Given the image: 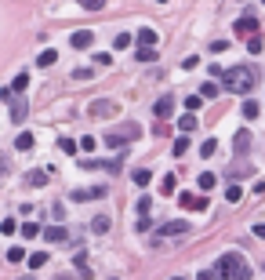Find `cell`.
Masks as SVG:
<instances>
[{"label": "cell", "instance_id": "1", "mask_svg": "<svg viewBox=\"0 0 265 280\" xmlns=\"http://www.w3.org/2000/svg\"><path fill=\"white\" fill-rule=\"evenodd\" d=\"M254 84H258V73L251 66H232L222 73V87L232 95H247V91H254Z\"/></svg>", "mask_w": 265, "mask_h": 280}, {"label": "cell", "instance_id": "2", "mask_svg": "<svg viewBox=\"0 0 265 280\" xmlns=\"http://www.w3.org/2000/svg\"><path fill=\"white\" fill-rule=\"evenodd\" d=\"M214 273L222 276V280H251V269H247V262H243L240 251H225V255H218Z\"/></svg>", "mask_w": 265, "mask_h": 280}, {"label": "cell", "instance_id": "3", "mask_svg": "<svg viewBox=\"0 0 265 280\" xmlns=\"http://www.w3.org/2000/svg\"><path fill=\"white\" fill-rule=\"evenodd\" d=\"M135 138H142V128H138L135 120H127V124H120V128H109V131L102 135V142L113 146V149H120V146H131Z\"/></svg>", "mask_w": 265, "mask_h": 280}, {"label": "cell", "instance_id": "4", "mask_svg": "<svg viewBox=\"0 0 265 280\" xmlns=\"http://www.w3.org/2000/svg\"><path fill=\"white\" fill-rule=\"evenodd\" d=\"M120 113V102L116 99H95L87 106V117L91 120H105V117H116Z\"/></svg>", "mask_w": 265, "mask_h": 280}, {"label": "cell", "instance_id": "5", "mask_svg": "<svg viewBox=\"0 0 265 280\" xmlns=\"http://www.w3.org/2000/svg\"><path fill=\"white\" fill-rule=\"evenodd\" d=\"M182 233H189V222H185V219H171V222H164L157 229V237L164 240V237H182Z\"/></svg>", "mask_w": 265, "mask_h": 280}, {"label": "cell", "instance_id": "6", "mask_svg": "<svg viewBox=\"0 0 265 280\" xmlns=\"http://www.w3.org/2000/svg\"><path fill=\"white\" fill-rule=\"evenodd\" d=\"M258 29H261V19H258V15H243V19L236 22V37H254Z\"/></svg>", "mask_w": 265, "mask_h": 280}, {"label": "cell", "instance_id": "7", "mask_svg": "<svg viewBox=\"0 0 265 280\" xmlns=\"http://www.w3.org/2000/svg\"><path fill=\"white\" fill-rule=\"evenodd\" d=\"M225 175H229V182H236V178H247V175H254V164H251V160H232Z\"/></svg>", "mask_w": 265, "mask_h": 280}, {"label": "cell", "instance_id": "8", "mask_svg": "<svg viewBox=\"0 0 265 280\" xmlns=\"http://www.w3.org/2000/svg\"><path fill=\"white\" fill-rule=\"evenodd\" d=\"M247 149H251V131H247V128H240L236 135H232V153H236V157H243Z\"/></svg>", "mask_w": 265, "mask_h": 280}, {"label": "cell", "instance_id": "9", "mask_svg": "<svg viewBox=\"0 0 265 280\" xmlns=\"http://www.w3.org/2000/svg\"><path fill=\"white\" fill-rule=\"evenodd\" d=\"M40 237L48 240V244H66L69 233H66V226H48V229H40Z\"/></svg>", "mask_w": 265, "mask_h": 280}, {"label": "cell", "instance_id": "10", "mask_svg": "<svg viewBox=\"0 0 265 280\" xmlns=\"http://www.w3.org/2000/svg\"><path fill=\"white\" fill-rule=\"evenodd\" d=\"M98 197H105V185H95V190H73L69 193V200H76V204H80V200H98Z\"/></svg>", "mask_w": 265, "mask_h": 280}, {"label": "cell", "instance_id": "11", "mask_svg": "<svg viewBox=\"0 0 265 280\" xmlns=\"http://www.w3.org/2000/svg\"><path fill=\"white\" fill-rule=\"evenodd\" d=\"M91 40H95V33H91V29H76L69 44H73L76 51H84V48H91Z\"/></svg>", "mask_w": 265, "mask_h": 280}, {"label": "cell", "instance_id": "12", "mask_svg": "<svg viewBox=\"0 0 265 280\" xmlns=\"http://www.w3.org/2000/svg\"><path fill=\"white\" fill-rule=\"evenodd\" d=\"M26 113H29V99H15V102H11V120H15V124H22Z\"/></svg>", "mask_w": 265, "mask_h": 280}, {"label": "cell", "instance_id": "13", "mask_svg": "<svg viewBox=\"0 0 265 280\" xmlns=\"http://www.w3.org/2000/svg\"><path fill=\"white\" fill-rule=\"evenodd\" d=\"M153 113H157L160 120H167L171 113H175V99H160L157 106H153Z\"/></svg>", "mask_w": 265, "mask_h": 280}, {"label": "cell", "instance_id": "14", "mask_svg": "<svg viewBox=\"0 0 265 280\" xmlns=\"http://www.w3.org/2000/svg\"><path fill=\"white\" fill-rule=\"evenodd\" d=\"M55 62H58V51H55V48H44V51L37 55V66H40V69H48V66H55Z\"/></svg>", "mask_w": 265, "mask_h": 280}, {"label": "cell", "instance_id": "15", "mask_svg": "<svg viewBox=\"0 0 265 280\" xmlns=\"http://www.w3.org/2000/svg\"><path fill=\"white\" fill-rule=\"evenodd\" d=\"M91 229L95 233H109L113 229V219H109V215H95V219H91Z\"/></svg>", "mask_w": 265, "mask_h": 280}, {"label": "cell", "instance_id": "16", "mask_svg": "<svg viewBox=\"0 0 265 280\" xmlns=\"http://www.w3.org/2000/svg\"><path fill=\"white\" fill-rule=\"evenodd\" d=\"M196 128V113H189V110H185L182 117H178V131H185V135H189Z\"/></svg>", "mask_w": 265, "mask_h": 280}, {"label": "cell", "instance_id": "17", "mask_svg": "<svg viewBox=\"0 0 265 280\" xmlns=\"http://www.w3.org/2000/svg\"><path fill=\"white\" fill-rule=\"evenodd\" d=\"M131 178H135V185H149V182H153V171H149V167H135Z\"/></svg>", "mask_w": 265, "mask_h": 280}, {"label": "cell", "instance_id": "18", "mask_svg": "<svg viewBox=\"0 0 265 280\" xmlns=\"http://www.w3.org/2000/svg\"><path fill=\"white\" fill-rule=\"evenodd\" d=\"M48 266V251H33L29 255V269H44Z\"/></svg>", "mask_w": 265, "mask_h": 280}, {"label": "cell", "instance_id": "19", "mask_svg": "<svg viewBox=\"0 0 265 280\" xmlns=\"http://www.w3.org/2000/svg\"><path fill=\"white\" fill-rule=\"evenodd\" d=\"M26 87H29V73H19V76L11 80V91H15V95H22Z\"/></svg>", "mask_w": 265, "mask_h": 280}, {"label": "cell", "instance_id": "20", "mask_svg": "<svg viewBox=\"0 0 265 280\" xmlns=\"http://www.w3.org/2000/svg\"><path fill=\"white\" fill-rule=\"evenodd\" d=\"M135 55H138V62H157V48H149V44H142Z\"/></svg>", "mask_w": 265, "mask_h": 280}, {"label": "cell", "instance_id": "21", "mask_svg": "<svg viewBox=\"0 0 265 280\" xmlns=\"http://www.w3.org/2000/svg\"><path fill=\"white\" fill-rule=\"evenodd\" d=\"M138 40H142V44H149V48H157V40H160V37H157V29H146V26H142Z\"/></svg>", "mask_w": 265, "mask_h": 280}, {"label": "cell", "instance_id": "22", "mask_svg": "<svg viewBox=\"0 0 265 280\" xmlns=\"http://www.w3.org/2000/svg\"><path fill=\"white\" fill-rule=\"evenodd\" d=\"M15 149H22V153H26V149H33V135H29V131H22L19 138H15Z\"/></svg>", "mask_w": 265, "mask_h": 280}, {"label": "cell", "instance_id": "23", "mask_svg": "<svg viewBox=\"0 0 265 280\" xmlns=\"http://www.w3.org/2000/svg\"><path fill=\"white\" fill-rule=\"evenodd\" d=\"M225 200H229V204H240V200H243V190H240L236 182H232L229 190H225Z\"/></svg>", "mask_w": 265, "mask_h": 280}, {"label": "cell", "instance_id": "24", "mask_svg": "<svg viewBox=\"0 0 265 280\" xmlns=\"http://www.w3.org/2000/svg\"><path fill=\"white\" fill-rule=\"evenodd\" d=\"M214 182H218V178L211 175V171H204V175L196 178V185H200V190H204V193H207V190H214Z\"/></svg>", "mask_w": 265, "mask_h": 280}, {"label": "cell", "instance_id": "25", "mask_svg": "<svg viewBox=\"0 0 265 280\" xmlns=\"http://www.w3.org/2000/svg\"><path fill=\"white\" fill-rule=\"evenodd\" d=\"M175 185H178V178H175V175H164V182H160V193H164V197H171V193H175Z\"/></svg>", "mask_w": 265, "mask_h": 280}, {"label": "cell", "instance_id": "26", "mask_svg": "<svg viewBox=\"0 0 265 280\" xmlns=\"http://www.w3.org/2000/svg\"><path fill=\"white\" fill-rule=\"evenodd\" d=\"M26 182H29V185H44V182H48V171H29Z\"/></svg>", "mask_w": 265, "mask_h": 280}, {"label": "cell", "instance_id": "27", "mask_svg": "<svg viewBox=\"0 0 265 280\" xmlns=\"http://www.w3.org/2000/svg\"><path fill=\"white\" fill-rule=\"evenodd\" d=\"M182 153H189V138H185V131L175 138V157H182Z\"/></svg>", "mask_w": 265, "mask_h": 280}, {"label": "cell", "instance_id": "28", "mask_svg": "<svg viewBox=\"0 0 265 280\" xmlns=\"http://www.w3.org/2000/svg\"><path fill=\"white\" fill-rule=\"evenodd\" d=\"M58 146H62V153H69V157L80 149V142H73V138H58Z\"/></svg>", "mask_w": 265, "mask_h": 280}, {"label": "cell", "instance_id": "29", "mask_svg": "<svg viewBox=\"0 0 265 280\" xmlns=\"http://www.w3.org/2000/svg\"><path fill=\"white\" fill-rule=\"evenodd\" d=\"M200 106H204V95H189V99H185V110H189V113H196Z\"/></svg>", "mask_w": 265, "mask_h": 280}, {"label": "cell", "instance_id": "30", "mask_svg": "<svg viewBox=\"0 0 265 280\" xmlns=\"http://www.w3.org/2000/svg\"><path fill=\"white\" fill-rule=\"evenodd\" d=\"M243 117H247V120H254V117H258V102H254V99H247V102H243Z\"/></svg>", "mask_w": 265, "mask_h": 280}, {"label": "cell", "instance_id": "31", "mask_svg": "<svg viewBox=\"0 0 265 280\" xmlns=\"http://www.w3.org/2000/svg\"><path fill=\"white\" fill-rule=\"evenodd\" d=\"M22 258H26V247H19V244L8 247V262H22Z\"/></svg>", "mask_w": 265, "mask_h": 280}, {"label": "cell", "instance_id": "32", "mask_svg": "<svg viewBox=\"0 0 265 280\" xmlns=\"http://www.w3.org/2000/svg\"><path fill=\"white\" fill-rule=\"evenodd\" d=\"M131 40H135L131 33H120V37L113 40V48H116V51H123V48H131Z\"/></svg>", "mask_w": 265, "mask_h": 280}, {"label": "cell", "instance_id": "33", "mask_svg": "<svg viewBox=\"0 0 265 280\" xmlns=\"http://www.w3.org/2000/svg\"><path fill=\"white\" fill-rule=\"evenodd\" d=\"M247 51H251V55H258V51H261V33L247 37Z\"/></svg>", "mask_w": 265, "mask_h": 280}, {"label": "cell", "instance_id": "34", "mask_svg": "<svg viewBox=\"0 0 265 280\" xmlns=\"http://www.w3.org/2000/svg\"><path fill=\"white\" fill-rule=\"evenodd\" d=\"M80 8H84V11H102L105 0H80Z\"/></svg>", "mask_w": 265, "mask_h": 280}, {"label": "cell", "instance_id": "35", "mask_svg": "<svg viewBox=\"0 0 265 280\" xmlns=\"http://www.w3.org/2000/svg\"><path fill=\"white\" fill-rule=\"evenodd\" d=\"M37 233H40V226H37V222H26V226H22V237H26V240H33Z\"/></svg>", "mask_w": 265, "mask_h": 280}, {"label": "cell", "instance_id": "36", "mask_svg": "<svg viewBox=\"0 0 265 280\" xmlns=\"http://www.w3.org/2000/svg\"><path fill=\"white\" fill-rule=\"evenodd\" d=\"M214 149H218V138H204V146H200V153H204V157H211Z\"/></svg>", "mask_w": 265, "mask_h": 280}, {"label": "cell", "instance_id": "37", "mask_svg": "<svg viewBox=\"0 0 265 280\" xmlns=\"http://www.w3.org/2000/svg\"><path fill=\"white\" fill-rule=\"evenodd\" d=\"M211 51H214V55H222V51H229V40H211Z\"/></svg>", "mask_w": 265, "mask_h": 280}, {"label": "cell", "instance_id": "38", "mask_svg": "<svg viewBox=\"0 0 265 280\" xmlns=\"http://www.w3.org/2000/svg\"><path fill=\"white\" fill-rule=\"evenodd\" d=\"M149 208H153V200L149 197H138V215H149Z\"/></svg>", "mask_w": 265, "mask_h": 280}, {"label": "cell", "instance_id": "39", "mask_svg": "<svg viewBox=\"0 0 265 280\" xmlns=\"http://www.w3.org/2000/svg\"><path fill=\"white\" fill-rule=\"evenodd\" d=\"M200 95H204V99H214V95H218V84H204V87H200Z\"/></svg>", "mask_w": 265, "mask_h": 280}, {"label": "cell", "instance_id": "40", "mask_svg": "<svg viewBox=\"0 0 265 280\" xmlns=\"http://www.w3.org/2000/svg\"><path fill=\"white\" fill-rule=\"evenodd\" d=\"M80 149H84V153H91V149H95V138L84 135V138H80Z\"/></svg>", "mask_w": 265, "mask_h": 280}, {"label": "cell", "instance_id": "41", "mask_svg": "<svg viewBox=\"0 0 265 280\" xmlns=\"http://www.w3.org/2000/svg\"><path fill=\"white\" fill-rule=\"evenodd\" d=\"M15 229H19V226H15V219H4V222H0V233H15Z\"/></svg>", "mask_w": 265, "mask_h": 280}, {"label": "cell", "instance_id": "42", "mask_svg": "<svg viewBox=\"0 0 265 280\" xmlns=\"http://www.w3.org/2000/svg\"><path fill=\"white\" fill-rule=\"evenodd\" d=\"M251 233H254V237H261V240H265V222H254V229H251Z\"/></svg>", "mask_w": 265, "mask_h": 280}, {"label": "cell", "instance_id": "43", "mask_svg": "<svg viewBox=\"0 0 265 280\" xmlns=\"http://www.w3.org/2000/svg\"><path fill=\"white\" fill-rule=\"evenodd\" d=\"M0 175H8V160L4 157H0Z\"/></svg>", "mask_w": 265, "mask_h": 280}, {"label": "cell", "instance_id": "44", "mask_svg": "<svg viewBox=\"0 0 265 280\" xmlns=\"http://www.w3.org/2000/svg\"><path fill=\"white\" fill-rule=\"evenodd\" d=\"M15 280H37V276L33 273H22V276H15Z\"/></svg>", "mask_w": 265, "mask_h": 280}, {"label": "cell", "instance_id": "45", "mask_svg": "<svg viewBox=\"0 0 265 280\" xmlns=\"http://www.w3.org/2000/svg\"><path fill=\"white\" fill-rule=\"evenodd\" d=\"M55 280H84V276H55Z\"/></svg>", "mask_w": 265, "mask_h": 280}, {"label": "cell", "instance_id": "46", "mask_svg": "<svg viewBox=\"0 0 265 280\" xmlns=\"http://www.w3.org/2000/svg\"><path fill=\"white\" fill-rule=\"evenodd\" d=\"M196 280H214V276H211V273H200V276H196Z\"/></svg>", "mask_w": 265, "mask_h": 280}, {"label": "cell", "instance_id": "47", "mask_svg": "<svg viewBox=\"0 0 265 280\" xmlns=\"http://www.w3.org/2000/svg\"><path fill=\"white\" fill-rule=\"evenodd\" d=\"M171 280H185V276H171Z\"/></svg>", "mask_w": 265, "mask_h": 280}, {"label": "cell", "instance_id": "48", "mask_svg": "<svg viewBox=\"0 0 265 280\" xmlns=\"http://www.w3.org/2000/svg\"><path fill=\"white\" fill-rule=\"evenodd\" d=\"M157 4H167V0H157Z\"/></svg>", "mask_w": 265, "mask_h": 280}, {"label": "cell", "instance_id": "49", "mask_svg": "<svg viewBox=\"0 0 265 280\" xmlns=\"http://www.w3.org/2000/svg\"><path fill=\"white\" fill-rule=\"evenodd\" d=\"M113 280H120V276H113Z\"/></svg>", "mask_w": 265, "mask_h": 280}, {"label": "cell", "instance_id": "50", "mask_svg": "<svg viewBox=\"0 0 265 280\" xmlns=\"http://www.w3.org/2000/svg\"><path fill=\"white\" fill-rule=\"evenodd\" d=\"M261 4H265V0H261Z\"/></svg>", "mask_w": 265, "mask_h": 280}]
</instances>
